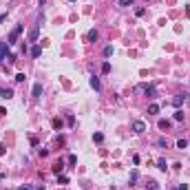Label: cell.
<instances>
[{
	"mask_svg": "<svg viewBox=\"0 0 190 190\" xmlns=\"http://www.w3.org/2000/svg\"><path fill=\"white\" fill-rule=\"evenodd\" d=\"M22 29H24V24H16L13 29H11V33H9V38H7V44L11 46V44H16L18 42V38H20V33H22Z\"/></svg>",
	"mask_w": 190,
	"mask_h": 190,
	"instance_id": "1",
	"label": "cell"
},
{
	"mask_svg": "<svg viewBox=\"0 0 190 190\" xmlns=\"http://www.w3.org/2000/svg\"><path fill=\"white\" fill-rule=\"evenodd\" d=\"M188 100V95L186 93H179V95H175V97H173V106L175 108H179V106H181V104Z\"/></svg>",
	"mask_w": 190,
	"mask_h": 190,
	"instance_id": "2",
	"label": "cell"
},
{
	"mask_svg": "<svg viewBox=\"0 0 190 190\" xmlns=\"http://www.w3.org/2000/svg\"><path fill=\"white\" fill-rule=\"evenodd\" d=\"M133 130H135L137 135H141V133L146 130V124H144L141 119H135V122H133Z\"/></svg>",
	"mask_w": 190,
	"mask_h": 190,
	"instance_id": "3",
	"label": "cell"
},
{
	"mask_svg": "<svg viewBox=\"0 0 190 190\" xmlns=\"http://www.w3.org/2000/svg\"><path fill=\"white\" fill-rule=\"evenodd\" d=\"M137 91H144L148 97H157V91H155V86H144V84H141V86H137Z\"/></svg>",
	"mask_w": 190,
	"mask_h": 190,
	"instance_id": "4",
	"label": "cell"
},
{
	"mask_svg": "<svg viewBox=\"0 0 190 190\" xmlns=\"http://www.w3.org/2000/svg\"><path fill=\"white\" fill-rule=\"evenodd\" d=\"M38 38H40V24H35L29 31V42H38Z\"/></svg>",
	"mask_w": 190,
	"mask_h": 190,
	"instance_id": "5",
	"label": "cell"
},
{
	"mask_svg": "<svg viewBox=\"0 0 190 190\" xmlns=\"http://www.w3.org/2000/svg\"><path fill=\"white\" fill-rule=\"evenodd\" d=\"M40 95H42V84H40V82H35V84H33V89H31V97H33V100H38Z\"/></svg>",
	"mask_w": 190,
	"mask_h": 190,
	"instance_id": "6",
	"label": "cell"
},
{
	"mask_svg": "<svg viewBox=\"0 0 190 190\" xmlns=\"http://www.w3.org/2000/svg\"><path fill=\"white\" fill-rule=\"evenodd\" d=\"M29 53H31V58H40V55H42V46L40 44H33Z\"/></svg>",
	"mask_w": 190,
	"mask_h": 190,
	"instance_id": "7",
	"label": "cell"
},
{
	"mask_svg": "<svg viewBox=\"0 0 190 190\" xmlns=\"http://www.w3.org/2000/svg\"><path fill=\"white\" fill-rule=\"evenodd\" d=\"M0 97L2 100H11L13 97V89H0Z\"/></svg>",
	"mask_w": 190,
	"mask_h": 190,
	"instance_id": "8",
	"label": "cell"
},
{
	"mask_svg": "<svg viewBox=\"0 0 190 190\" xmlns=\"http://www.w3.org/2000/svg\"><path fill=\"white\" fill-rule=\"evenodd\" d=\"M7 51H9V44L7 42H0V62L7 58Z\"/></svg>",
	"mask_w": 190,
	"mask_h": 190,
	"instance_id": "9",
	"label": "cell"
},
{
	"mask_svg": "<svg viewBox=\"0 0 190 190\" xmlns=\"http://www.w3.org/2000/svg\"><path fill=\"white\" fill-rule=\"evenodd\" d=\"M157 126H159V130H170V126H173V124H170L168 119H159Z\"/></svg>",
	"mask_w": 190,
	"mask_h": 190,
	"instance_id": "10",
	"label": "cell"
},
{
	"mask_svg": "<svg viewBox=\"0 0 190 190\" xmlns=\"http://www.w3.org/2000/svg\"><path fill=\"white\" fill-rule=\"evenodd\" d=\"M97 38H100V33H97V29H91V31L86 33V40H89V42H95V40H97Z\"/></svg>",
	"mask_w": 190,
	"mask_h": 190,
	"instance_id": "11",
	"label": "cell"
},
{
	"mask_svg": "<svg viewBox=\"0 0 190 190\" xmlns=\"http://www.w3.org/2000/svg\"><path fill=\"white\" fill-rule=\"evenodd\" d=\"M62 170H64V161L60 159V161H55V164H53V173H55V175H60Z\"/></svg>",
	"mask_w": 190,
	"mask_h": 190,
	"instance_id": "12",
	"label": "cell"
},
{
	"mask_svg": "<svg viewBox=\"0 0 190 190\" xmlns=\"http://www.w3.org/2000/svg\"><path fill=\"white\" fill-rule=\"evenodd\" d=\"M89 82H91V86H93L95 91H100V89H102V84H100V78H95V75H91V80H89Z\"/></svg>",
	"mask_w": 190,
	"mask_h": 190,
	"instance_id": "13",
	"label": "cell"
},
{
	"mask_svg": "<svg viewBox=\"0 0 190 190\" xmlns=\"http://www.w3.org/2000/svg\"><path fill=\"white\" fill-rule=\"evenodd\" d=\"M188 146H190V141H188L186 137H184V139H177V148H179V150H184V148H188Z\"/></svg>",
	"mask_w": 190,
	"mask_h": 190,
	"instance_id": "14",
	"label": "cell"
},
{
	"mask_svg": "<svg viewBox=\"0 0 190 190\" xmlns=\"http://www.w3.org/2000/svg\"><path fill=\"white\" fill-rule=\"evenodd\" d=\"M137 179H139V170L135 168V170L130 173V186H135V184H137Z\"/></svg>",
	"mask_w": 190,
	"mask_h": 190,
	"instance_id": "15",
	"label": "cell"
},
{
	"mask_svg": "<svg viewBox=\"0 0 190 190\" xmlns=\"http://www.w3.org/2000/svg\"><path fill=\"white\" fill-rule=\"evenodd\" d=\"M173 119H175V122H184V111H181V108H177V111H175V115H173Z\"/></svg>",
	"mask_w": 190,
	"mask_h": 190,
	"instance_id": "16",
	"label": "cell"
},
{
	"mask_svg": "<svg viewBox=\"0 0 190 190\" xmlns=\"http://www.w3.org/2000/svg\"><path fill=\"white\" fill-rule=\"evenodd\" d=\"M62 126H64V122H62L60 117H55V119H53V128H55V130H62Z\"/></svg>",
	"mask_w": 190,
	"mask_h": 190,
	"instance_id": "17",
	"label": "cell"
},
{
	"mask_svg": "<svg viewBox=\"0 0 190 190\" xmlns=\"http://www.w3.org/2000/svg\"><path fill=\"white\" fill-rule=\"evenodd\" d=\"M157 113H159V106L157 104H150L148 106V115H157Z\"/></svg>",
	"mask_w": 190,
	"mask_h": 190,
	"instance_id": "18",
	"label": "cell"
},
{
	"mask_svg": "<svg viewBox=\"0 0 190 190\" xmlns=\"http://www.w3.org/2000/svg\"><path fill=\"white\" fill-rule=\"evenodd\" d=\"M111 55H113V46L106 44V46H104V58H111Z\"/></svg>",
	"mask_w": 190,
	"mask_h": 190,
	"instance_id": "19",
	"label": "cell"
},
{
	"mask_svg": "<svg viewBox=\"0 0 190 190\" xmlns=\"http://www.w3.org/2000/svg\"><path fill=\"white\" fill-rule=\"evenodd\" d=\"M146 190H159V184L157 181H148L146 184Z\"/></svg>",
	"mask_w": 190,
	"mask_h": 190,
	"instance_id": "20",
	"label": "cell"
},
{
	"mask_svg": "<svg viewBox=\"0 0 190 190\" xmlns=\"http://www.w3.org/2000/svg\"><path fill=\"white\" fill-rule=\"evenodd\" d=\"M102 73H104V75L111 73V62H104V64H102Z\"/></svg>",
	"mask_w": 190,
	"mask_h": 190,
	"instance_id": "21",
	"label": "cell"
},
{
	"mask_svg": "<svg viewBox=\"0 0 190 190\" xmlns=\"http://www.w3.org/2000/svg\"><path fill=\"white\" fill-rule=\"evenodd\" d=\"M93 141H97V144H102V141H104V135H102V133H93Z\"/></svg>",
	"mask_w": 190,
	"mask_h": 190,
	"instance_id": "22",
	"label": "cell"
},
{
	"mask_svg": "<svg viewBox=\"0 0 190 190\" xmlns=\"http://www.w3.org/2000/svg\"><path fill=\"white\" fill-rule=\"evenodd\" d=\"M157 146H159V148H166V146H168L166 137H159V139H157Z\"/></svg>",
	"mask_w": 190,
	"mask_h": 190,
	"instance_id": "23",
	"label": "cell"
},
{
	"mask_svg": "<svg viewBox=\"0 0 190 190\" xmlns=\"http://www.w3.org/2000/svg\"><path fill=\"white\" fill-rule=\"evenodd\" d=\"M157 168H159V170H164V173L168 170V166H166V161H164V159H159V161H157Z\"/></svg>",
	"mask_w": 190,
	"mask_h": 190,
	"instance_id": "24",
	"label": "cell"
},
{
	"mask_svg": "<svg viewBox=\"0 0 190 190\" xmlns=\"http://www.w3.org/2000/svg\"><path fill=\"white\" fill-rule=\"evenodd\" d=\"M58 184H69V177H66V175H58Z\"/></svg>",
	"mask_w": 190,
	"mask_h": 190,
	"instance_id": "25",
	"label": "cell"
},
{
	"mask_svg": "<svg viewBox=\"0 0 190 190\" xmlns=\"http://www.w3.org/2000/svg\"><path fill=\"white\" fill-rule=\"evenodd\" d=\"M13 80H16V82H24V80H27V75H24V73H16V78H13Z\"/></svg>",
	"mask_w": 190,
	"mask_h": 190,
	"instance_id": "26",
	"label": "cell"
},
{
	"mask_svg": "<svg viewBox=\"0 0 190 190\" xmlns=\"http://www.w3.org/2000/svg\"><path fill=\"white\" fill-rule=\"evenodd\" d=\"M66 161H69L71 166H75V164H78V157H75V155H69V159H66Z\"/></svg>",
	"mask_w": 190,
	"mask_h": 190,
	"instance_id": "27",
	"label": "cell"
},
{
	"mask_svg": "<svg viewBox=\"0 0 190 190\" xmlns=\"http://www.w3.org/2000/svg\"><path fill=\"white\" fill-rule=\"evenodd\" d=\"M135 13H137V16L141 18V16H144V13H146V9H144V7H137V9H135Z\"/></svg>",
	"mask_w": 190,
	"mask_h": 190,
	"instance_id": "28",
	"label": "cell"
},
{
	"mask_svg": "<svg viewBox=\"0 0 190 190\" xmlns=\"http://www.w3.org/2000/svg\"><path fill=\"white\" fill-rule=\"evenodd\" d=\"M38 153H40V157H46V155H49V150H46V148H38Z\"/></svg>",
	"mask_w": 190,
	"mask_h": 190,
	"instance_id": "29",
	"label": "cell"
},
{
	"mask_svg": "<svg viewBox=\"0 0 190 190\" xmlns=\"http://www.w3.org/2000/svg\"><path fill=\"white\" fill-rule=\"evenodd\" d=\"M119 5L122 7H128V5H133V0H119Z\"/></svg>",
	"mask_w": 190,
	"mask_h": 190,
	"instance_id": "30",
	"label": "cell"
},
{
	"mask_svg": "<svg viewBox=\"0 0 190 190\" xmlns=\"http://www.w3.org/2000/svg\"><path fill=\"white\" fill-rule=\"evenodd\" d=\"M18 190H31V184H24V186H20Z\"/></svg>",
	"mask_w": 190,
	"mask_h": 190,
	"instance_id": "31",
	"label": "cell"
},
{
	"mask_svg": "<svg viewBox=\"0 0 190 190\" xmlns=\"http://www.w3.org/2000/svg\"><path fill=\"white\" fill-rule=\"evenodd\" d=\"M179 190H188V184H179Z\"/></svg>",
	"mask_w": 190,
	"mask_h": 190,
	"instance_id": "32",
	"label": "cell"
},
{
	"mask_svg": "<svg viewBox=\"0 0 190 190\" xmlns=\"http://www.w3.org/2000/svg\"><path fill=\"white\" fill-rule=\"evenodd\" d=\"M2 155H5V146H2V144H0V157H2Z\"/></svg>",
	"mask_w": 190,
	"mask_h": 190,
	"instance_id": "33",
	"label": "cell"
},
{
	"mask_svg": "<svg viewBox=\"0 0 190 190\" xmlns=\"http://www.w3.org/2000/svg\"><path fill=\"white\" fill-rule=\"evenodd\" d=\"M5 113H7V108H2V106H0V117H2V115H5Z\"/></svg>",
	"mask_w": 190,
	"mask_h": 190,
	"instance_id": "34",
	"label": "cell"
},
{
	"mask_svg": "<svg viewBox=\"0 0 190 190\" xmlns=\"http://www.w3.org/2000/svg\"><path fill=\"white\" fill-rule=\"evenodd\" d=\"M2 20H7V13H2V16H0V22H2Z\"/></svg>",
	"mask_w": 190,
	"mask_h": 190,
	"instance_id": "35",
	"label": "cell"
},
{
	"mask_svg": "<svg viewBox=\"0 0 190 190\" xmlns=\"http://www.w3.org/2000/svg\"><path fill=\"white\" fill-rule=\"evenodd\" d=\"M38 190H44V186H42V188H38Z\"/></svg>",
	"mask_w": 190,
	"mask_h": 190,
	"instance_id": "36",
	"label": "cell"
},
{
	"mask_svg": "<svg viewBox=\"0 0 190 190\" xmlns=\"http://www.w3.org/2000/svg\"><path fill=\"white\" fill-rule=\"evenodd\" d=\"M71 2H73V0H71Z\"/></svg>",
	"mask_w": 190,
	"mask_h": 190,
	"instance_id": "37",
	"label": "cell"
},
{
	"mask_svg": "<svg viewBox=\"0 0 190 190\" xmlns=\"http://www.w3.org/2000/svg\"><path fill=\"white\" fill-rule=\"evenodd\" d=\"M188 141H190V139H188Z\"/></svg>",
	"mask_w": 190,
	"mask_h": 190,
	"instance_id": "38",
	"label": "cell"
}]
</instances>
